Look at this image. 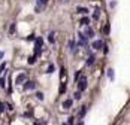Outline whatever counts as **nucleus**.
<instances>
[{"label":"nucleus","instance_id":"nucleus-1","mask_svg":"<svg viewBox=\"0 0 130 125\" xmlns=\"http://www.w3.org/2000/svg\"><path fill=\"white\" fill-rule=\"evenodd\" d=\"M42 43H43V39H42V37H36V39H34V55H36V57L40 54Z\"/></svg>","mask_w":130,"mask_h":125},{"label":"nucleus","instance_id":"nucleus-2","mask_svg":"<svg viewBox=\"0 0 130 125\" xmlns=\"http://www.w3.org/2000/svg\"><path fill=\"white\" fill-rule=\"evenodd\" d=\"M78 89H79L81 92H82V91H85V89H87V79H85V78H84V76H82V78H81V79H79V82H78Z\"/></svg>","mask_w":130,"mask_h":125},{"label":"nucleus","instance_id":"nucleus-3","mask_svg":"<svg viewBox=\"0 0 130 125\" xmlns=\"http://www.w3.org/2000/svg\"><path fill=\"white\" fill-rule=\"evenodd\" d=\"M26 79H27V75H26V73H19V75L17 76V83L26 82Z\"/></svg>","mask_w":130,"mask_h":125},{"label":"nucleus","instance_id":"nucleus-4","mask_svg":"<svg viewBox=\"0 0 130 125\" xmlns=\"http://www.w3.org/2000/svg\"><path fill=\"white\" fill-rule=\"evenodd\" d=\"M34 88H36V83L31 82V80L26 82V85H24V89H34Z\"/></svg>","mask_w":130,"mask_h":125},{"label":"nucleus","instance_id":"nucleus-5","mask_svg":"<svg viewBox=\"0 0 130 125\" xmlns=\"http://www.w3.org/2000/svg\"><path fill=\"white\" fill-rule=\"evenodd\" d=\"M102 46H103L102 40H96V42H93V48H94V49H100Z\"/></svg>","mask_w":130,"mask_h":125},{"label":"nucleus","instance_id":"nucleus-6","mask_svg":"<svg viewBox=\"0 0 130 125\" xmlns=\"http://www.w3.org/2000/svg\"><path fill=\"white\" fill-rule=\"evenodd\" d=\"M84 34L87 36L88 39H90V37H93V36H94V31H93V29H90V27H88V29L85 30V33H84Z\"/></svg>","mask_w":130,"mask_h":125},{"label":"nucleus","instance_id":"nucleus-7","mask_svg":"<svg viewBox=\"0 0 130 125\" xmlns=\"http://www.w3.org/2000/svg\"><path fill=\"white\" fill-rule=\"evenodd\" d=\"M72 104H73V101H72V100L69 98V100H66V101L63 103V107H64V109H70V107H72Z\"/></svg>","mask_w":130,"mask_h":125},{"label":"nucleus","instance_id":"nucleus-8","mask_svg":"<svg viewBox=\"0 0 130 125\" xmlns=\"http://www.w3.org/2000/svg\"><path fill=\"white\" fill-rule=\"evenodd\" d=\"M76 12H79V14H82V15H87L88 14V9H87V7H76Z\"/></svg>","mask_w":130,"mask_h":125},{"label":"nucleus","instance_id":"nucleus-9","mask_svg":"<svg viewBox=\"0 0 130 125\" xmlns=\"http://www.w3.org/2000/svg\"><path fill=\"white\" fill-rule=\"evenodd\" d=\"M46 3H48V0H38V9H36V11H39L40 7H43Z\"/></svg>","mask_w":130,"mask_h":125},{"label":"nucleus","instance_id":"nucleus-10","mask_svg":"<svg viewBox=\"0 0 130 125\" xmlns=\"http://www.w3.org/2000/svg\"><path fill=\"white\" fill-rule=\"evenodd\" d=\"M81 24H82V25H88V24H90V19H88L87 17H84L82 19H81Z\"/></svg>","mask_w":130,"mask_h":125},{"label":"nucleus","instance_id":"nucleus-11","mask_svg":"<svg viewBox=\"0 0 130 125\" xmlns=\"http://www.w3.org/2000/svg\"><path fill=\"white\" fill-rule=\"evenodd\" d=\"M54 33H50V36H48V40H50V43H54L55 42V37H54Z\"/></svg>","mask_w":130,"mask_h":125},{"label":"nucleus","instance_id":"nucleus-12","mask_svg":"<svg viewBox=\"0 0 130 125\" xmlns=\"http://www.w3.org/2000/svg\"><path fill=\"white\" fill-rule=\"evenodd\" d=\"M85 113H87V107H85V106H82V109H81V110H79V116H81V118H82V116H84Z\"/></svg>","mask_w":130,"mask_h":125},{"label":"nucleus","instance_id":"nucleus-13","mask_svg":"<svg viewBox=\"0 0 130 125\" xmlns=\"http://www.w3.org/2000/svg\"><path fill=\"white\" fill-rule=\"evenodd\" d=\"M108 78L111 80H114V70H112V68H109V70H108Z\"/></svg>","mask_w":130,"mask_h":125},{"label":"nucleus","instance_id":"nucleus-14","mask_svg":"<svg viewBox=\"0 0 130 125\" xmlns=\"http://www.w3.org/2000/svg\"><path fill=\"white\" fill-rule=\"evenodd\" d=\"M54 70H55V67L52 66V64H50V66H48V70H46V73H54Z\"/></svg>","mask_w":130,"mask_h":125},{"label":"nucleus","instance_id":"nucleus-15","mask_svg":"<svg viewBox=\"0 0 130 125\" xmlns=\"http://www.w3.org/2000/svg\"><path fill=\"white\" fill-rule=\"evenodd\" d=\"M34 63H36V55H31L28 58V64H34Z\"/></svg>","mask_w":130,"mask_h":125},{"label":"nucleus","instance_id":"nucleus-16","mask_svg":"<svg viewBox=\"0 0 130 125\" xmlns=\"http://www.w3.org/2000/svg\"><path fill=\"white\" fill-rule=\"evenodd\" d=\"M93 63H94V57L91 55V57H88V60H87V64H88V66H91Z\"/></svg>","mask_w":130,"mask_h":125},{"label":"nucleus","instance_id":"nucleus-17","mask_svg":"<svg viewBox=\"0 0 130 125\" xmlns=\"http://www.w3.org/2000/svg\"><path fill=\"white\" fill-rule=\"evenodd\" d=\"M36 98L42 101V100H43V94H42V92H36Z\"/></svg>","mask_w":130,"mask_h":125},{"label":"nucleus","instance_id":"nucleus-18","mask_svg":"<svg viewBox=\"0 0 130 125\" xmlns=\"http://www.w3.org/2000/svg\"><path fill=\"white\" fill-rule=\"evenodd\" d=\"M64 92H66V85L61 83V86H60V94H64Z\"/></svg>","mask_w":130,"mask_h":125},{"label":"nucleus","instance_id":"nucleus-19","mask_svg":"<svg viewBox=\"0 0 130 125\" xmlns=\"http://www.w3.org/2000/svg\"><path fill=\"white\" fill-rule=\"evenodd\" d=\"M99 15H100V11H99V9H96L94 15H93V18H94V19H99Z\"/></svg>","mask_w":130,"mask_h":125},{"label":"nucleus","instance_id":"nucleus-20","mask_svg":"<svg viewBox=\"0 0 130 125\" xmlns=\"http://www.w3.org/2000/svg\"><path fill=\"white\" fill-rule=\"evenodd\" d=\"M69 48H70L72 51H75V42H73V40H70V42H69Z\"/></svg>","mask_w":130,"mask_h":125},{"label":"nucleus","instance_id":"nucleus-21","mask_svg":"<svg viewBox=\"0 0 130 125\" xmlns=\"http://www.w3.org/2000/svg\"><path fill=\"white\" fill-rule=\"evenodd\" d=\"M9 33H15V24H11V27H9Z\"/></svg>","mask_w":130,"mask_h":125},{"label":"nucleus","instance_id":"nucleus-22","mask_svg":"<svg viewBox=\"0 0 130 125\" xmlns=\"http://www.w3.org/2000/svg\"><path fill=\"white\" fill-rule=\"evenodd\" d=\"M73 97H75V100H79V98H81V91L75 92V94H73Z\"/></svg>","mask_w":130,"mask_h":125},{"label":"nucleus","instance_id":"nucleus-23","mask_svg":"<svg viewBox=\"0 0 130 125\" xmlns=\"http://www.w3.org/2000/svg\"><path fill=\"white\" fill-rule=\"evenodd\" d=\"M5 85H6V83H5V79L0 78V88H5Z\"/></svg>","mask_w":130,"mask_h":125},{"label":"nucleus","instance_id":"nucleus-24","mask_svg":"<svg viewBox=\"0 0 130 125\" xmlns=\"http://www.w3.org/2000/svg\"><path fill=\"white\" fill-rule=\"evenodd\" d=\"M73 119H75V118H72V116H70L69 121H67V125H73Z\"/></svg>","mask_w":130,"mask_h":125},{"label":"nucleus","instance_id":"nucleus-25","mask_svg":"<svg viewBox=\"0 0 130 125\" xmlns=\"http://www.w3.org/2000/svg\"><path fill=\"white\" fill-rule=\"evenodd\" d=\"M5 106H6V104H3V103H0V113H2V112H3V110H5Z\"/></svg>","mask_w":130,"mask_h":125},{"label":"nucleus","instance_id":"nucleus-26","mask_svg":"<svg viewBox=\"0 0 130 125\" xmlns=\"http://www.w3.org/2000/svg\"><path fill=\"white\" fill-rule=\"evenodd\" d=\"M79 76H81V73H79V71H76V73H75V80H79Z\"/></svg>","mask_w":130,"mask_h":125},{"label":"nucleus","instance_id":"nucleus-27","mask_svg":"<svg viewBox=\"0 0 130 125\" xmlns=\"http://www.w3.org/2000/svg\"><path fill=\"white\" fill-rule=\"evenodd\" d=\"M103 31H105V33L108 34V33H109V25H105V29H103Z\"/></svg>","mask_w":130,"mask_h":125},{"label":"nucleus","instance_id":"nucleus-28","mask_svg":"<svg viewBox=\"0 0 130 125\" xmlns=\"http://www.w3.org/2000/svg\"><path fill=\"white\" fill-rule=\"evenodd\" d=\"M6 107H8V110H12V109H14V107H12V104H6Z\"/></svg>","mask_w":130,"mask_h":125},{"label":"nucleus","instance_id":"nucleus-29","mask_svg":"<svg viewBox=\"0 0 130 125\" xmlns=\"http://www.w3.org/2000/svg\"><path fill=\"white\" fill-rule=\"evenodd\" d=\"M103 52H105V54H108V52H109V49H108V46H105V48H103Z\"/></svg>","mask_w":130,"mask_h":125},{"label":"nucleus","instance_id":"nucleus-30","mask_svg":"<svg viewBox=\"0 0 130 125\" xmlns=\"http://www.w3.org/2000/svg\"><path fill=\"white\" fill-rule=\"evenodd\" d=\"M78 125H84V122H78Z\"/></svg>","mask_w":130,"mask_h":125},{"label":"nucleus","instance_id":"nucleus-31","mask_svg":"<svg viewBox=\"0 0 130 125\" xmlns=\"http://www.w3.org/2000/svg\"><path fill=\"white\" fill-rule=\"evenodd\" d=\"M61 125H67V124H61Z\"/></svg>","mask_w":130,"mask_h":125}]
</instances>
